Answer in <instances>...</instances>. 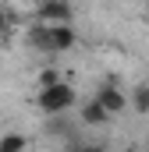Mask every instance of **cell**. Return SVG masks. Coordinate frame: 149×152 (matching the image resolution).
<instances>
[{
    "mask_svg": "<svg viewBox=\"0 0 149 152\" xmlns=\"http://www.w3.org/2000/svg\"><path fill=\"white\" fill-rule=\"evenodd\" d=\"M36 14H39V21H43V25H71L74 7L68 4V0H39Z\"/></svg>",
    "mask_w": 149,
    "mask_h": 152,
    "instance_id": "3",
    "label": "cell"
},
{
    "mask_svg": "<svg viewBox=\"0 0 149 152\" xmlns=\"http://www.w3.org/2000/svg\"><path fill=\"white\" fill-rule=\"evenodd\" d=\"M57 81H60V75H57L53 67H43V71H39V88H50V85H57Z\"/></svg>",
    "mask_w": 149,
    "mask_h": 152,
    "instance_id": "9",
    "label": "cell"
},
{
    "mask_svg": "<svg viewBox=\"0 0 149 152\" xmlns=\"http://www.w3.org/2000/svg\"><path fill=\"white\" fill-rule=\"evenodd\" d=\"M78 117H82V124H92V127H103L107 120H110V110L92 96V99H85L82 103V110H78Z\"/></svg>",
    "mask_w": 149,
    "mask_h": 152,
    "instance_id": "5",
    "label": "cell"
},
{
    "mask_svg": "<svg viewBox=\"0 0 149 152\" xmlns=\"http://www.w3.org/2000/svg\"><path fill=\"white\" fill-rule=\"evenodd\" d=\"M36 106H39V113H46V117H60L64 110L74 106V88L68 81H57V85H50V88H39Z\"/></svg>",
    "mask_w": 149,
    "mask_h": 152,
    "instance_id": "1",
    "label": "cell"
},
{
    "mask_svg": "<svg viewBox=\"0 0 149 152\" xmlns=\"http://www.w3.org/2000/svg\"><path fill=\"white\" fill-rule=\"evenodd\" d=\"M96 99H100V103H103V106L110 110V117L124 113V110L131 106V99H128V96H124V92H121V88H117L114 81H103V85L96 88Z\"/></svg>",
    "mask_w": 149,
    "mask_h": 152,
    "instance_id": "4",
    "label": "cell"
},
{
    "mask_svg": "<svg viewBox=\"0 0 149 152\" xmlns=\"http://www.w3.org/2000/svg\"><path fill=\"white\" fill-rule=\"evenodd\" d=\"M78 42L74 25H46V42H43V53H68Z\"/></svg>",
    "mask_w": 149,
    "mask_h": 152,
    "instance_id": "2",
    "label": "cell"
},
{
    "mask_svg": "<svg viewBox=\"0 0 149 152\" xmlns=\"http://www.w3.org/2000/svg\"><path fill=\"white\" fill-rule=\"evenodd\" d=\"M46 131H50V134H68V120H64V117H53Z\"/></svg>",
    "mask_w": 149,
    "mask_h": 152,
    "instance_id": "10",
    "label": "cell"
},
{
    "mask_svg": "<svg viewBox=\"0 0 149 152\" xmlns=\"http://www.w3.org/2000/svg\"><path fill=\"white\" fill-rule=\"evenodd\" d=\"M131 110H135V113H142V117H149V85L131 88Z\"/></svg>",
    "mask_w": 149,
    "mask_h": 152,
    "instance_id": "7",
    "label": "cell"
},
{
    "mask_svg": "<svg viewBox=\"0 0 149 152\" xmlns=\"http://www.w3.org/2000/svg\"><path fill=\"white\" fill-rule=\"evenodd\" d=\"M68 152H107L103 145H68Z\"/></svg>",
    "mask_w": 149,
    "mask_h": 152,
    "instance_id": "11",
    "label": "cell"
},
{
    "mask_svg": "<svg viewBox=\"0 0 149 152\" xmlns=\"http://www.w3.org/2000/svg\"><path fill=\"white\" fill-rule=\"evenodd\" d=\"M14 11H7V7H0V36H11V28H14Z\"/></svg>",
    "mask_w": 149,
    "mask_h": 152,
    "instance_id": "8",
    "label": "cell"
},
{
    "mask_svg": "<svg viewBox=\"0 0 149 152\" xmlns=\"http://www.w3.org/2000/svg\"><path fill=\"white\" fill-rule=\"evenodd\" d=\"M25 149H29V138L18 134V131H11V134L0 138V152H25Z\"/></svg>",
    "mask_w": 149,
    "mask_h": 152,
    "instance_id": "6",
    "label": "cell"
}]
</instances>
